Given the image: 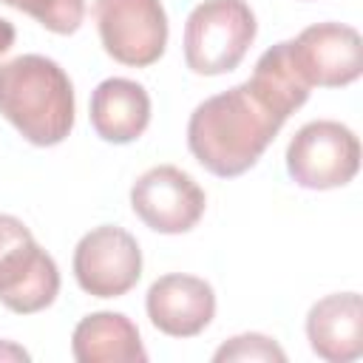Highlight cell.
Segmentation results:
<instances>
[{
    "mask_svg": "<svg viewBox=\"0 0 363 363\" xmlns=\"http://www.w3.org/2000/svg\"><path fill=\"white\" fill-rule=\"evenodd\" d=\"M60 269L34 241L31 230L9 213H0V303L17 315H34L54 303Z\"/></svg>",
    "mask_w": 363,
    "mask_h": 363,
    "instance_id": "obj_4",
    "label": "cell"
},
{
    "mask_svg": "<svg viewBox=\"0 0 363 363\" xmlns=\"http://www.w3.org/2000/svg\"><path fill=\"white\" fill-rule=\"evenodd\" d=\"M71 354L79 363H145L136 323L122 312H91L71 335Z\"/></svg>",
    "mask_w": 363,
    "mask_h": 363,
    "instance_id": "obj_13",
    "label": "cell"
},
{
    "mask_svg": "<svg viewBox=\"0 0 363 363\" xmlns=\"http://www.w3.org/2000/svg\"><path fill=\"white\" fill-rule=\"evenodd\" d=\"M213 360H286V352L267 335L258 332H247V335H235L227 343H221L213 354Z\"/></svg>",
    "mask_w": 363,
    "mask_h": 363,
    "instance_id": "obj_15",
    "label": "cell"
},
{
    "mask_svg": "<svg viewBox=\"0 0 363 363\" xmlns=\"http://www.w3.org/2000/svg\"><path fill=\"white\" fill-rule=\"evenodd\" d=\"M312 352L329 363H349L363 354V301L357 292H335L312 303L306 315Z\"/></svg>",
    "mask_w": 363,
    "mask_h": 363,
    "instance_id": "obj_11",
    "label": "cell"
},
{
    "mask_svg": "<svg viewBox=\"0 0 363 363\" xmlns=\"http://www.w3.org/2000/svg\"><path fill=\"white\" fill-rule=\"evenodd\" d=\"M130 207L145 221V227L164 235H179L199 224L207 207V196L182 167L156 164L133 182Z\"/></svg>",
    "mask_w": 363,
    "mask_h": 363,
    "instance_id": "obj_8",
    "label": "cell"
},
{
    "mask_svg": "<svg viewBox=\"0 0 363 363\" xmlns=\"http://www.w3.org/2000/svg\"><path fill=\"white\" fill-rule=\"evenodd\" d=\"M17 11L31 14L54 34H74L85 17V0H0Z\"/></svg>",
    "mask_w": 363,
    "mask_h": 363,
    "instance_id": "obj_14",
    "label": "cell"
},
{
    "mask_svg": "<svg viewBox=\"0 0 363 363\" xmlns=\"http://www.w3.org/2000/svg\"><path fill=\"white\" fill-rule=\"evenodd\" d=\"M0 116L37 147L60 145L74 128V85L60 62L43 54L0 62Z\"/></svg>",
    "mask_w": 363,
    "mask_h": 363,
    "instance_id": "obj_2",
    "label": "cell"
},
{
    "mask_svg": "<svg viewBox=\"0 0 363 363\" xmlns=\"http://www.w3.org/2000/svg\"><path fill=\"white\" fill-rule=\"evenodd\" d=\"M91 125L96 136L111 145H128L139 139L150 125L147 91L125 77L102 79L91 94Z\"/></svg>",
    "mask_w": 363,
    "mask_h": 363,
    "instance_id": "obj_12",
    "label": "cell"
},
{
    "mask_svg": "<svg viewBox=\"0 0 363 363\" xmlns=\"http://www.w3.org/2000/svg\"><path fill=\"white\" fill-rule=\"evenodd\" d=\"M14 34H17V31H14V26H11L9 20H3V17H0V54H6V51L14 45Z\"/></svg>",
    "mask_w": 363,
    "mask_h": 363,
    "instance_id": "obj_16",
    "label": "cell"
},
{
    "mask_svg": "<svg viewBox=\"0 0 363 363\" xmlns=\"http://www.w3.org/2000/svg\"><path fill=\"white\" fill-rule=\"evenodd\" d=\"M306 99L309 85L292 65L286 40L275 43L258 57L247 82L196 105L187 122V147L213 176H241Z\"/></svg>",
    "mask_w": 363,
    "mask_h": 363,
    "instance_id": "obj_1",
    "label": "cell"
},
{
    "mask_svg": "<svg viewBox=\"0 0 363 363\" xmlns=\"http://www.w3.org/2000/svg\"><path fill=\"white\" fill-rule=\"evenodd\" d=\"M28 360V352L14 346V343H0V360Z\"/></svg>",
    "mask_w": 363,
    "mask_h": 363,
    "instance_id": "obj_17",
    "label": "cell"
},
{
    "mask_svg": "<svg viewBox=\"0 0 363 363\" xmlns=\"http://www.w3.org/2000/svg\"><path fill=\"white\" fill-rule=\"evenodd\" d=\"M71 267L82 292L94 298H122L142 278V250L128 230L102 224L79 238Z\"/></svg>",
    "mask_w": 363,
    "mask_h": 363,
    "instance_id": "obj_7",
    "label": "cell"
},
{
    "mask_svg": "<svg viewBox=\"0 0 363 363\" xmlns=\"http://www.w3.org/2000/svg\"><path fill=\"white\" fill-rule=\"evenodd\" d=\"M360 142L352 128L335 119H315L298 128L286 147V173L306 190L343 187L357 176Z\"/></svg>",
    "mask_w": 363,
    "mask_h": 363,
    "instance_id": "obj_5",
    "label": "cell"
},
{
    "mask_svg": "<svg viewBox=\"0 0 363 363\" xmlns=\"http://www.w3.org/2000/svg\"><path fill=\"white\" fill-rule=\"evenodd\" d=\"M145 309L159 332L170 337H196L216 315V292L204 278L170 272L150 284Z\"/></svg>",
    "mask_w": 363,
    "mask_h": 363,
    "instance_id": "obj_10",
    "label": "cell"
},
{
    "mask_svg": "<svg viewBox=\"0 0 363 363\" xmlns=\"http://www.w3.org/2000/svg\"><path fill=\"white\" fill-rule=\"evenodd\" d=\"M292 65L312 88H343L363 71V43L357 28L343 23H315L286 40Z\"/></svg>",
    "mask_w": 363,
    "mask_h": 363,
    "instance_id": "obj_9",
    "label": "cell"
},
{
    "mask_svg": "<svg viewBox=\"0 0 363 363\" xmlns=\"http://www.w3.org/2000/svg\"><path fill=\"white\" fill-rule=\"evenodd\" d=\"M94 20L108 57L130 68L153 65L167 45L162 0H96Z\"/></svg>",
    "mask_w": 363,
    "mask_h": 363,
    "instance_id": "obj_6",
    "label": "cell"
},
{
    "mask_svg": "<svg viewBox=\"0 0 363 363\" xmlns=\"http://www.w3.org/2000/svg\"><path fill=\"white\" fill-rule=\"evenodd\" d=\"M255 31V14L244 0H204L184 23V62L201 77L230 74L244 60Z\"/></svg>",
    "mask_w": 363,
    "mask_h": 363,
    "instance_id": "obj_3",
    "label": "cell"
}]
</instances>
